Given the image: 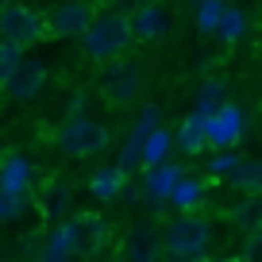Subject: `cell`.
Here are the masks:
<instances>
[{
  "label": "cell",
  "instance_id": "obj_1",
  "mask_svg": "<svg viewBox=\"0 0 262 262\" xmlns=\"http://www.w3.org/2000/svg\"><path fill=\"white\" fill-rule=\"evenodd\" d=\"M131 42H135V24H131V12H120V8H104L93 27L85 31L81 39V50L89 62L97 66H108L116 58H127Z\"/></svg>",
  "mask_w": 262,
  "mask_h": 262
},
{
  "label": "cell",
  "instance_id": "obj_2",
  "mask_svg": "<svg viewBox=\"0 0 262 262\" xmlns=\"http://www.w3.org/2000/svg\"><path fill=\"white\" fill-rule=\"evenodd\" d=\"M143 85H147V70H143L139 58H116V62L100 66V77H97V93L108 108H127L139 100Z\"/></svg>",
  "mask_w": 262,
  "mask_h": 262
},
{
  "label": "cell",
  "instance_id": "obj_3",
  "mask_svg": "<svg viewBox=\"0 0 262 262\" xmlns=\"http://www.w3.org/2000/svg\"><path fill=\"white\" fill-rule=\"evenodd\" d=\"M0 35L16 47H39L47 42V12H35L31 4H4L0 8Z\"/></svg>",
  "mask_w": 262,
  "mask_h": 262
},
{
  "label": "cell",
  "instance_id": "obj_4",
  "mask_svg": "<svg viewBox=\"0 0 262 262\" xmlns=\"http://www.w3.org/2000/svg\"><path fill=\"white\" fill-rule=\"evenodd\" d=\"M100 16V8L93 0H62L47 12V42L58 39H85V31L93 27V19Z\"/></svg>",
  "mask_w": 262,
  "mask_h": 262
},
{
  "label": "cell",
  "instance_id": "obj_5",
  "mask_svg": "<svg viewBox=\"0 0 262 262\" xmlns=\"http://www.w3.org/2000/svg\"><path fill=\"white\" fill-rule=\"evenodd\" d=\"M54 143L62 147V155L70 158H89V155H100V150L108 147V127L97 120H89V116H74V120H66L62 127H58Z\"/></svg>",
  "mask_w": 262,
  "mask_h": 262
},
{
  "label": "cell",
  "instance_id": "obj_6",
  "mask_svg": "<svg viewBox=\"0 0 262 262\" xmlns=\"http://www.w3.org/2000/svg\"><path fill=\"white\" fill-rule=\"evenodd\" d=\"M166 235V258H181V254H201L208 251V239H212V224L205 216H178L173 224L162 228Z\"/></svg>",
  "mask_w": 262,
  "mask_h": 262
},
{
  "label": "cell",
  "instance_id": "obj_7",
  "mask_svg": "<svg viewBox=\"0 0 262 262\" xmlns=\"http://www.w3.org/2000/svg\"><path fill=\"white\" fill-rule=\"evenodd\" d=\"M158 120H162V108L158 104H143V112L135 116V123H131V135L123 139L120 158H116V166H120L123 173L143 170V147H147V139L158 131Z\"/></svg>",
  "mask_w": 262,
  "mask_h": 262
},
{
  "label": "cell",
  "instance_id": "obj_8",
  "mask_svg": "<svg viewBox=\"0 0 262 262\" xmlns=\"http://www.w3.org/2000/svg\"><path fill=\"white\" fill-rule=\"evenodd\" d=\"M243 131H247V116L231 100L208 116V143H212V150H235L239 139H243Z\"/></svg>",
  "mask_w": 262,
  "mask_h": 262
},
{
  "label": "cell",
  "instance_id": "obj_9",
  "mask_svg": "<svg viewBox=\"0 0 262 262\" xmlns=\"http://www.w3.org/2000/svg\"><path fill=\"white\" fill-rule=\"evenodd\" d=\"M123 258L127 262H166V235H158L150 224H135L123 235Z\"/></svg>",
  "mask_w": 262,
  "mask_h": 262
},
{
  "label": "cell",
  "instance_id": "obj_10",
  "mask_svg": "<svg viewBox=\"0 0 262 262\" xmlns=\"http://www.w3.org/2000/svg\"><path fill=\"white\" fill-rule=\"evenodd\" d=\"M42 85H47V66H42L39 58L27 54L24 66H19L16 74L4 81V93H8L12 100H35L42 93Z\"/></svg>",
  "mask_w": 262,
  "mask_h": 262
},
{
  "label": "cell",
  "instance_id": "obj_11",
  "mask_svg": "<svg viewBox=\"0 0 262 262\" xmlns=\"http://www.w3.org/2000/svg\"><path fill=\"white\" fill-rule=\"evenodd\" d=\"M181 181H185V170H181L178 162H166V166H155V170H147V173H143L147 201H150V205H170Z\"/></svg>",
  "mask_w": 262,
  "mask_h": 262
},
{
  "label": "cell",
  "instance_id": "obj_12",
  "mask_svg": "<svg viewBox=\"0 0 262 262\" xmlns=\"http://www.w3.org/2000/svg\"><path fill=\"white\" fill-rule=\"evenodd\" d=\"M31 162L19 150H8L0 162V193L4 196H31Z\"/></svg>",
  "mask_w": 262,
  "mask_h": 262
},
{
  "label": "cell",
  "instance_id": "obj_13",
  "mask_svg": "<svg viewBox=\"0 0 262 262\" xmlns=\"http://www.w3.org/2000/svg\"><path fill=\"white\" fill-rule=\"evenodd\" d=\"M208 147H212V143H208V116L193 108V112L178 123V150L185 158H196L201 150H208Z\"/></svg>",
  "mask_w": 262,
  "mask_h": 262
},
{
  "label": "cell",
  "instance_id": "obj_14",
  "mask_svg": "<svg viewBox=\"0 0 262 262\" xmlns=\"http://www.w3.org/2000/svg\"><path fill=\"white\" fill-rule=\"evenodd\" d=\"M131 24H135V39L139 42H155L170 35V16H166L162 4H139L131 12Z\"/></svg>",
  "mask_w": 262,
  "mask_h": 262
},
{
  "label": "cell",
  "instance_id": "obj_15",
  "mask_svg": "<svg viewBox=\"0 0 262 262\" xmlns=\"http://www.w3.org/2000/svg\"><path fill=\"white\" fill-rule=\"evenodd\" d=\"M127 181H131V173H123L120 166H97L89 173V193L97 201H120L127 193Z\"/></svg>",
  "mask_w": 262,
  "mask_h": 262
},
{
  "label": "cell",
  "instance_id": "obj_16",
  "mask_svg": "<svg viewBox=\"0 0 262 262\" xmlns=\"http://www.w3.org/2000/svg\"><path fill=\"white\" fill-rule=\"evenodd\" d=\"M77 220V228H81V258H93V254H100L104 251V243H108V220L100 212H81V216H74Z\"/></svg>",
  "mask_w": 262,
  "mask_h": 262
},
{
  "label": "cell",
  "instance_id": "obj_17",
  "mask_svg": "<svg viewBox=\"0 0 262 262\" xmlns=\"http://www.w3.org/2000/svg\"><path fill=\"white\" fill-rule=\"evenodd\" d=\"M228 220L235 224L243 235L262 231V196H239L235 205L228 208Z\"/></svg>",
  "mask_w": 262,
  "mask_h": 262
},
{
  "label": "cell",
  "instance_id": "obj_18",
  "mask_svg": "<svg viewBox=\"0 0 262 262\" xmlns=\"http://www.w3.org/2000/svg\"><path fill=\"white\" fill-rule=\"evenodd\" d=\"M178 147V135H170L166 127H158L155 135L147 139V147H143V170H155V166H166V158H170V150Z\"/></svg>",
  "mask_w": 262,
  "mask_h": 262
},
{
  "label": "cell",
  "instance_id": "obj_19",
  "mask_svg": "<svg viewBox=\"0 0 262 262\" xmlns=\"http://www.w3.org/2000/svg\"><path fill=\"white\" fill-rule=\"evenodd\" d=\"M235 193H243V196H262V158H251V162H243L235 173H231V181H228Z\"/></svg>",
  "mask_w": 262,
  "mask_h": 262
},
{
  "label": "cell",
  "instance_id": "obj_20",
  "mask_svg": "<svg viewBox=\"0 0 262 262\" xmlns=\"http://www.w3.org/2000/svg\"><path fill=\"white\" fill-rule=\"evenodd\" d=\"M170 205L178 208L181 216H193L196 208L205 205V181H201V178H185V181L178 185V193H173Z\"/></svg>",
  "mask_w": 262,
  "mask_h": 262
},
{
  "label": "cell",
  "instance_id": "obj_21",
  "mask_svg": "<svg viewBox=\"0 0 262 262\" xmlns=\"http://www.w3.org/2000/svg\"><path fill=\"white\" fill-rule=\"evenodd\" d=\"M39 205H42V212H47V216H62L66 208H70V185L58 181V178H50L47 189L39 193Z\"/></svg>",
  "mask_w": 262,
  "mask_h": 262
},
{
  "label": "cell",
  "instance_id": "obj_22",
  "mask_svg": "<svg viewBox=\"0 0 262 262\" xmlns=\"http://www.w3.org/2000/svg\"><path fill=\"white\" fill-rule=\"evenodd\" d=\"M228 85L220 81V77H208L205 85H201V93H196V112H205V116H212L216 108H224L228 104Z\"/></svg>",
  "mask_w": 262,
  "mask_h": 262
},
{
  "label": "cell",
  "instance_id": "obj_23",
  "mask_svg": "<svg viewBox=\"0 0 262 262\" xmlns=\"http://www.w3.org/2000/svg\"><path fill=\"white\" fill-rule=\"evenodd\" d=\"M228 8H231L228 0H205V4L196 8V27L205 35H216L220 24H224V16H228Z\"/></svg>",
  "mask_w": 262,
  "mask_h": 262
},
{
  "label": "cell",
  "instance_id": "obj_24",
  "mask_svg": "<svg viewBox=\"0 0 262 262\" xmlns=\"http://www.w3.org/2000/svg\"><path fill=\"white\" fill-rule=\"evenodd\" d=\"M243 166V158L235 155V150H216V158L208 162V178L212 181H231V173Z\"/></svg>",
  "mask_w": 262,
  "mask_h": 262
},
{
  "label": "cell",
  "instance_id": "obj_25",
  "mask_svg": "<svg viewBox=\"0 0 262 262\" xmlns=\"http://www.w3.org/2000/svg\"><path fill=\"white\" fill-rule=\"evenodd\" d=\"M24 58H27L24 47H16V42H8V39L0 42V85H4V81L19 70V66H24Z\"/></svg>",
  "mask_w": 262,
  "mask_h": 262
},
{
  "label": "cell",
  "instance_id": "obj_26",
  "mask_svg": "<svg viewBox=\"0 0 262 262\" xmlns=\"http://www.w3.org/2000/svg\"><path fill=\"white\" fill-rule=\"evenodd\" d=\"M243 27H247V16L239 8H228V16H224V24H220V31H216V35H220L224 42H235L239 35H243Z\"/></svg>",
  "mask_w": 262,
  "mask_h": 262
},
{
  "label": "cell",
  "instance_id": "obj_27",
  "mask_svg": "<svg viewBox=\"0 0 262 262\" xmlns=\"http://www.w3.org/2000/svg\"><path fill=\"white\" fill-rule=\"evenodd\" d=\"M27 205H31V196H4L0 193V216H4V220H16Z\"/></svg>",
  "mask_w": 262,
  "mask_h": 262
},
{
  "label": "cell",
  "instance_id": "obj_28",
  "mask_svg": "<svg viewBox=\"0 0 262 262\" xmlns=\"http://www.w3.org/2000/svg\"><path fill=\"white\" fill-rule=\"evenodd\" d=\"M239 258H243V262H262V231L243 235V251H239Z\"/></svg>",
  "mask_w": 262,
  "mask_h": 262
},
{
  "label": "cell",
  "instance_id": "obj_29",
  "mask_svg": "<svg viewBox=\"0 0 262 262\" xmlns=\"http://www.w3.org/2000/svg\"><path fill=\"white\" fill-rule=\"evenodd\" d=\"M93 4H97V8H116L120 0H93Z\"/></svg>",
  "mask_w": 262,
  "mask_h": 262
},
{
  "label": "cell",
  "instance_id": "obj_30",
  "mask_svg": "<svg viewBox=\"0 0 262 262\" xmlns=\"http://www.w3.org/2000/svg\"><path fill=\"white\" fill-rule=\"evenodd\" d=\"M201 4H205V0H189V8H193V12H196V8H201Z\"/></svg>",
  "mask_w": 262,
  "mask_h": 262
},
{
  "label": "cell",
  "instance_id": "obj_31",
  "mask_svg": "<svg viewBox=\"0 0 262 262\" xmlns=\"http://www.w3.org/2000/svg\"><path fill=\"white\" fill-rule=\"evenodd\" d=\"M0 4H19V0H0Z\"/></svg>",
  "mask_w": 262,
  "mask_h": 262
}]
</instances>
